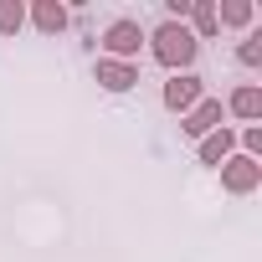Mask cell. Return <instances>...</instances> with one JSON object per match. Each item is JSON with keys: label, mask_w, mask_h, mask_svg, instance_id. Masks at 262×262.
Returning a JSON list of instances; mask_svg holds the SVG:
<instances>
[{"label": "cell", "mask_w": 262, "mask_h": 262, "mask_svg": "<svg viewBox=\"0 0 262 262\" xmlns=\"http://www.w3.org/2000/svg\"><path fill=\"white\" fill-rule=\"evenodd\" d=\"M144 41H149V57H155L165 72H190V62H195V52H201V41L190 36L185 21H160L155 31H144Z\"/></svg>", "instance_id": "6da1fadb"}, {"label": "cell", "mask_w": 262, "mask_h": 262, "mask_svg": "<svg viewBox=\"0 0 262 262\" xmlns=\"http://www.w3.org/2000/svg\"><path fill=\"white\" fill-rule=\"evenodd\" d=\"M98 47H103V57H113V62H134L139 47H144V26H139V16H118V21H108L103 36H98Z\"/></svg>", "instance_id": "7a4b0ae2"}, {"label": "cell", "mask_w": 262, "mask_h": 262, "mask_svg": "<svg viewBox=\"0 0 262 262\" xmlns=\"http://www.w3.org/2000/svg\"><path fill=\"white\" fill-rule=\"evenodd\" d=\"M257 185H262V160L231 155V160L221 165V190H226V195H252Z\"/></svg>", "instance_id": "3957f363"}, {"label": "cell", "mask_w": 262, "mask_h": 262, "mask_svg": "<svg viewBox=\"0 0 262 262\" xmlns=\"http://www.w3.org/2000/svg\"><path fill=\"white\" fill-rule=\"evenodd\" d=\"M201 98H206V82H201L195 72H170V82H165V108H170V113L185 118Z\"/></svg>", "instance_id": "277c9868"}, {"label": "cell", "mask_w": 262, "mask_h": 262, "mask_svg": "<svg viewBox=\"0 0 262 262\" xmlns=\"http://www.w3.org/2000/svg\"><path fill=\"white\" fill-rule=\"evenodd\" d=\"M221 113H226V108H221V98H201V103H195V108L180 118L185 139H195V144H201V139L211 134V128H221Z\"/></svg>", "instance_id": "5b68a950"}, {"label": "cell", "mask_w": 262, "mask_h": 262, "mask_svg": "<svg viewBox=\"0 0 262 262\" xmlns=\"http://www.w3.org/2000/svg\"><path fill=\"white\" fill-rule=\"evenodd\" d=\"M93 77H98L108 93H128V88L139 82V67H134V62H113V57H98V62H93Z\"/></svg>", "instance_id": "8992f818"}, {"label": "cell", "mask_w": 262, "mask_h": 262, "mask_svg": "<svg viewBox=\"0 0 262 262\" xmlns=\"http://www.w3.org/2000/svg\"><path fill=\"white\" fill-rule=\"evenodd\" d=\"M231 155H236V134H231L226 123H221V128H211V134L201 139V165H216V170H221Z\"/></svg>", "instance_id": "52a82bcc"}, {"label": "cell", "mask_w": 262, "mask_h": 262, "mask_svg": "<svg viewBox=\"0 0 262 262\" xmlns=\"http://www.w3.org/2000/svg\"><path fill=\"white\" fill-rule=\"evenodd\" d=\"M31 21H36V31H41V36H62L72 16H67L62 0H36V6H31Z\"/></svg>", "instance_id": "ba28073f"}, {"label": "cell", "mask_w": 262, "mask_h": 262, "mask_svg": "<svg viewBox=\"0 0 262 262\" xmlns=\"http://www.w3.org/2000/svg\"><path fill=\"white\" fill-rule=\"evenodd\" d=\"M185 26H190V36H195V41H211V36L221 31V26H216V0H190Z\"/></svg>", "instance_id": "9c48e42d"}, {"label": "cell", "mask_w": 262, "mask_h": 262, "mask_svg": "<svg viewBox=\"0 0 262 262\" xmlns=\"http://www.w3.org/2000/svg\"><path fill=\"white\" fill-rule=\"evenodd\" d=\"M226 113H236V118H247V123H257L262 118V88H252V82H242L231 98H226Z\"/></svg>", "instance_id": "30bf717a"}, {"label": "cell", "mask_w": 262, "mask_h": 262, "mask_svg": "<svg viewBox=\"0 0 262 262\" xmlns=\"http://www.w3.org/2000/svg\"><path fill=\"white\" fill-rule=\"evenodd\" d=\"M257 21V6H247V0H221V6H216V26H252Z\"/></svg>", "instance_id": "8fae6325"}, {"label": "cell", "mask_w": 262, "mask_h": 262, "mask_svg": "<svg viewBox=\"0 0 262 262\" xmlns=\"http://www.w3.org/2000/svg\"><path fill=\"white\" fill-rule=\"evenodd\" d=\"M26 26V6L21 0H0V36H16Z\"/></svg>", "instance_id": "7c38bea8"}, {"label": "cell", "mask_w": 262, "mask_h": 262, "mask_svg": "<svg viewBox=\"0 0 262 262\" xmlns=\"http://www.w3.org/2000/svg\"><path fill=\"white\" fill-rule=\"evenodd\" d=\"M236 62H242V67H262V36H242Z\"/></svg>", "instance_id": "4fadbf2b"}, {"label": "cell", "mask_w": 262, "mask_h": 262, "mask_svg": "<svg viewBox=\"0 0 262 262\" xmlns=\"http://www.w3.org/2000/svg\"><path fill=\"white\" fill-rule=\"evenodd\" d=\"M236 144H242V155H252V160H257V155H262V128H257V123H247L242 134H236Z\"/></svg>", "instance_id": "5bb4252c"}, {"label": "cell", "mask_w": 262, "mask_h": 262, "mask_svg": "<svg viewBox=\"0 0 262 262\" xmlns=\"http://www.w3.org/2000/svg\"><path fill=\"white\" fill-rule=\"evenodd\" d=\"M190 16V0H165V21H185Z\"/></svg>", "instance_id": "9a60e30c"}]
</instances>
